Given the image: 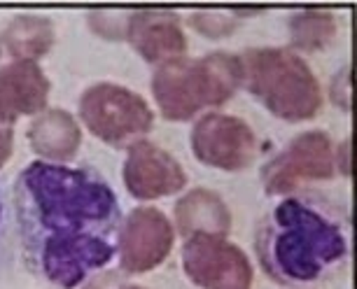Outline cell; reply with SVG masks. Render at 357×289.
Masks as SVG:
<instances>
[{
	"instance_id": "cell-1",
	"label": "cell",
	"mask_w": 357,
	"mask_h": 289,
	"mask_svg": "<svg viewBox=\"0 0 357 289\" xmlns=\"http://www.w3.org/2000/svg\"><path fill=\"white\" fill-rule=\"evenodd\" d=\"M10 194L22 257L36 278L75 289L117 257L122 208L93 166L31 161Z\"/></svg>"
},
{
	"instance_id": "cell-2",
	"label": "cell",
	"mask_w": 357,
	"mask_h": 289,
	"mask_svg": "<svg viewBox=\"0 0 357 289\" xmlns=\"http://www.w3.org/2000/svg\"><path fill=\"white\" fill-rule=\"evenodd\" d=\"M348 208L327 194L296 192L280 198L255 228L261 271L280 287H304L339 275L350 261Z\"/></svg>"
},
{
	"instance_id": "cell-3",
	"label": "cell",
	"mask_w": 357,
	"mask_h": 289,
	"mask_svg": "<svg viewBox=\"0 0 357 289\" xmlns=\"http://www.w3.org/2000/svg\"><path fill=\"white\" fill-rule=\"evenodd\" d=\"M150 86L166 122H190L204 110L229 103L243 89V63L234 52L180 56L157 65Z\"/></svg>"
},
{
	"instance_id": "cell-4",
	"label": "cell",
	"mask_w": 357,
	"mask_h": 289,
	"mask_svg": "<svg viewBox=\"0 0 357 289\" xmlns=\"http://www.w3.org/2000/svg\"><path fill=\"white\" fill-rule=\"evenodd\" d=\"M238 56L243 63V89L275 119L299 124L318 117L322 89L301 54L289 47H248Z\"/></svg>"
},
{
	"instance_id": "cell-5",
	"label": "cell",
	"mask_w": 357,
	"mask_h": 289,
	"mask_svg": "<svg viewBox=\"0 0 357 289\" xmlns=\"http://www.w3.org/2000/svg\"><path fill=\"white\" fill-rule=\"evenodd\" d=\"M77 114L93 136L117 150L143 140L154 126L150 103L129 86L114 82L86 86L79 96Z\"/></svg>"
},
{
	"instance_id": "cell-6",
	"label": "cell",
	"mask_w": 357,
	"mask_h": 289,
	"mask_svg": "<svg viewBox=\"0 0 357 289\" xmlns=\"http://www.w3.org/2000/svg\"><path fill=\"white\" fill-rule=\"evenodd\" d=\"M334 175V140L320 129L294 136L259 171L261 189L266 196H289L306 185L327 182Z\"/></svg>"
},
{
	"instance_id": "cell-7",
	"label": "cell",
	"mask_w": 357,
	"mask_h": 289,
	"mask_svg": "<svg viewBox=\"0 0 357 289\" xmlns=\"http://www.w3.org/2000/svg\"><path fill=\"white\" fill-rule=\"evenodd\" d=\"M190 145L199 164L227 173L250 168L259 154V140L252 126L225 112L201 114L192 129Z\"/></svg>"
},
{
	"instance_id": "cell-8",
	"label": "cell",
	"mask_w": 357,
	"mask_h": 289,
	"mask_svg": "<svg viewBox=\"0 0 357 289\" xmlns=\"http://www.w3.org/2000/svg\"><path fill=\"white\" fill-rule=\"evenodd\" d=\"M175 243L173 221L159 208L138 205L126 214L117 233L119 268L126 275H143L168 259Z\"/></svg>"
},
{
	"instance_id": "cell-9",
	"label": "cell",
	"mask_w": 357,
	"mask_h": 289,
	"mask_svg": "<svg viewBox=\"0 0 357 289\" xmlns=\"http://www.w3.org/2000/svg\"><path fill=\"white\" fill-rule=\"evenodd\" d=\"M183 271L199 289H250L255 278L248 254L220 236L187 238Z\"/></svg>"
},
{
	"instance_id": "cell-10",
	"label": "cell",
	"mask_w": 357,
	"mask_h": 289,
	"mask_svg": "<svg viewBox=\"0 0 357 289\" xmlns=\"http://www.w3.org/2000/svg\"><path fill=\"white\" fill-rule=\"evenodd\" d=\"M124 187L136 201H157L173 196L187 187L183 164L152 140H138L126 147Z\"/></svg>"
},
{
	"instance_id": "cell-11",
	"label": "cell",
	"mask_w": 357,
	"mask_h": 289,
	"mask_svg": "<svg viewBox=\"0 0 357 289\" xmlns=\"http://www.w3.org/2000/svg\"><path fill=\"white\" fill-rule=\"evenodd\" d=\"M124 42L152 65L185 56L190 47L183 19L171 10H131Z\"/></svg>"
},
{
	"instance_id": "cell-12",
	"label": "cell",
	"mask_w": 357,
	"mask_h": 289,
	"mask_svg": "<svg viewBox=\"0 0 357 289\" xmlns=\"http://www.w3.org/2000/svg\"><path fill=\"white\" fill-rule=\"evenodd\" d=\"M52 82L38 61H10L0 65V124L15 126L19 117H36L47 110Z\"/></svg>"
},
{
	"instance_id": "cell-13",
	"label": "cell",
	"mask_w": 357,
	"mask_h": 289,
	"mask_svg": "<svg viewBox=\"0 0 357 289\" xmlns=\"http://www.w3.org/2000/svg\"><path fill=\"white\" fill-rule=\"evenodd\" d=\"M231 210L218 192L197 187L178 198L173 208V228L185 240L192 236L227 238L231 231Z\"/></svg>"
},
{
	"instance_id": "cell-14",
	"label": "cell",
	"mask_w": 357,
	"mask_h": 289,
	"mask_svg": "<svg viewBox=\"0 0 357 289\" xmlns=\"http://www.w3.org/2000/svg\"><path fill=\"white\" fill-rule=\"evenodd\" d=\"M31 150L50 164H70L82 145V129L75 114L63 107H47L31 119L29 129Z\"/></svg>"
},
{
	"instance_id": "cell-15",
	"label": "cell",
	"mask_w": 357,
	"mask_h": 289,
	"mask_svg": "<svg viewBox=\"0 0 357 289\" xmlns=\"http://www.w3.org/2000/svg\"><path fill=\"white\" fill-rule=\"evenodd\" d=\"M0 40L12 61H38L52 52L56 42V29L50 17L17 15L3 29Z\"/></svg>"
},
{
	"instance_id": "cell-16",
	"label": "cell",
	"mask_w": 357,
	"mask_h": 289,
	"mask_svg": "<svg viewBox=\"0 0 357 289\" xmlns=\"http://www.w3.org/2000/svg\"><path fill=\"white\" fill-rule=\"evenodd\" d=\"M289 31V49L292 52H322L334 45L336 36H339V24L336 17L329 10H299L289 15L287 22Z\"/></svg>"
},
{
	"instance_id": "cell-17",
	"label": "cell",
	"mask_w": 357,
	"mask_h": 289,
	"mask_svg": "<svg viewBox=\"0 0 357 289\" xmlns=\"http://www.w3.org/2000/svg\"><path fill=\"white\" fill-rule=\"evenodd\" d=\"M250 15H261V10H201L187 17V26L211 40H220L231 36Z\"/></svg>"
},
{
	"instance_id": "cell-18",
	"label": "cell",
	"mask_w": 357,
	"mask_h": 289,
	"mask_svg": "<svg viewBox=\"0 0 357 289\" xmlns=\"http://www.w3.org/2000/svg\"><path fill=\"white\" fill-rule=\"evenodd\" d=\"M15 212H12V194L5 192L0 185V280L10 271L12 259H15Z\"/></svg>"
},
{
	"instance_id": "cell-19",
	"label": "cell",
	"mask_w": 357,
	"mask_h": 289,
	"mask_svg": "<svg viewBox=\"0 0 357 289\" xmlns=\"http://www.w3.org/2000/svg\"><path fill=\"white\" fill-rule=\"evenodd\" d=\"M129 10H93L86 15V26L98 38L122 42L126 40V26H129Z\"/></svg>"
},
{
	"instance_id": "cell-20",
	"label": "cell",
	"mask_w": 357,
	"mask_h": 289,
	"mask_svg": "<svg viewBox=\"0 0 357 289\" xmlns=\"http://www.w3.org/2000/svg\"><path fill=\"white\" fill-rule=\"evenodd\" d=\"M329 100L343 112H350V63L334 72L329 82Z\"/></svg>"
},
{
	"instance_id": "cell-21",
	"label": "cell",
	"mask_w": 357,
	"mask_h": 289,
	"mask_svg": "<svg viewBox=\"0 0 357 289\" xmlns=\"http://www.w3.org/2000/svg\"><path fill=\"white\" fill-rule=\"evenodd\" d=\"M126 285V278L122 271H98L91 278L82 282V289H122Z\"/></svg>"
},
{
	"instance_id": "cell-22",
	"label": "cell",
	"mask_w": 357,
	"mask_h": 289,
	"mask_svg": "<svg viewBox=\"0 0 357 289\" xmlns=\"http://www.w3.org/2000/svg\"><path fill=\"white\" fill-rule=\"evenodd\" d=\"M334 166L339 175H350V138H343L339 145H334Z\"/></svg>"
},
{
	"instance_id": "cell-23",
	"label": "cell",
	"mask_w": 357,
	"mask_h": 289,
	"mask_svg": "<svg viewBox=\"0 0 357 289\" xmlns=\"http://www.w3.org/2000/svg\"><path fill=\"white\" fill-rule=\"evenodd\" d=\"M12 150H15V129L0 124V171H3L5 164L10 161Z\"/></svg>"
},
{
	"instance_id": "cell-24",
	"label": "cell",
	"mask_w": 357,
	"mask_h": 289,
	"mask_svg": "<svg viewBox=\"0 0 357 289\" xmlns=\"http://www.w3.org/2000/svg\"><path fill=\"white\" fill-rule=\"evenodd\" d=\"M122 289H145V287H140V285H129V282H126V285H124Z\"/></svg>"
},
{
	"instance_id": "cell-25",
	"label": "cell",
	"mask_w": 357,
	"mask_h": 289,
	"mask_svg": "<svg viewBox=\"0 0 357 289\" xmlns=\"http://www.w3.org/2000/svg\"><path fill=\"white\" fill-rule=\"evenodd\" d=\"M3 52H5V47H3V40H0V58H3Z\"/></svg>"
}]
</instances>
